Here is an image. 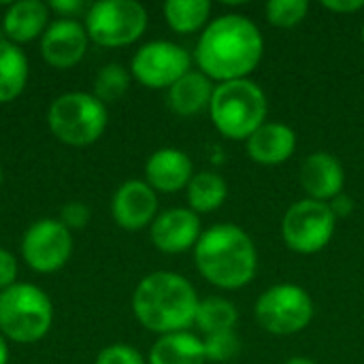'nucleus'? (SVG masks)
Wrapping results in <instances>:
<instances>
[{
  "instance_id": "28",
  "label": "nucleus",
  "mask_w": 364,
  "mask_h": 364,
  "mask_svg": "<svg viewBox=\"0 0 364 364\" xmlns=\"http://www.w3.org/2000/svg\"><path fill=\"white\" fill-rule=\"evenodd\" d=\"M96 364H145L143 356L124 343H115L105 348L98 356H96Z\"/></svg>"
},
{
  "instance_id": "14",
  "label": "nucleus",
  "mask_w": 364,
  "mask_h": 364,
  "mask_svg": "<svg viewBox=\"0 0 364 364\" xmlns=\"http://www.w3.org/2000/svg\"><path fill=\"white\" fill-rule=\"evenodd\" d=\"M200 220L192 209H168L151 222V243L164 254H181L200 239Z\"/></svg>"
},
{
  "instance_id": "35",
  "label": "nucleus",
  "mask_w": 364,
  "mask_h": 364,
  "mask_svg": "<svg viewBox=\"0 0 364 364\" xmlns=\"http://www.w3.org/2000/svg\"><path fill=\"white\" fill-rule=\"evenodd\" d=\"M284 364H316V363H314V360H309V358L296 356V358H290V360H286Z\"/></svg>"
},
{
  "instance_id": "26",
  "label": "nucleus",
  "mask_w": 364,
  "mask_h": 364,
  "mask_svg": "<svg viewBox=\"0 0 364 364\" xmlns=\"http://www.w3.org/2000/svg\"><path fill=\"white\" fill-rule=\"evenodd\" d=\"M307 11V0H271L267 4V19L277 28H292L305 19Z\"/></svg>"
},
{
  "instance_id": "23",
  "label": "nucleus",
  "mask_w": 364,
  "mask_h": 364,
  "mask_svg": "<svg viewBox=\"0 0 364 364\" xmlns=\"http://www.w3.org/2000/svg\"><path fill=\"white\" fill-rule=\"evenodd\" d=\"M209 13H211L209 0H168L164 4L166 23L179 34H190L203 28L205 21L209 19Z\"/></svg>"
},
{
  "instance_id": "33",
  "label": "nucleus",
  "mask_w": 364,
  "mask_h": 364,
  "mask_svg": "<svg viewBox=\"0 0 364 364\" xmlns=\"http://www.w3.org/2000/svg\"><path fill=\"white\" fill-rule=\"evenodd\" d=\"M328 205H331V209H333L335 218H346V215H350V213H352V209H354V200H352L350 196H346V194L335 196Z\"/></svg>"
},
{
  "instance_id": "7",
  "label": "nucleus",
  "mask_w": 364,
  "mask_h": 364,
  "mask_svg": "<svg viewBox=\"0 0 364 364\" xmlns=\"http://www.w3.org/2000/svg\"><path fill=\"white\" fill-rule=\"evenodd\" d=\"M147 11L134 0H100L85 11L87 36L102 47H124L141 38Z\"/></svg>"
},
{
  "instance_id": "12",
  "label": "nucleus",
  "mask_w": 364,
  "mask_h": 364,
  "mask_svg": "<svg viewBox=\"0 0 364 364\" xmlns=\"http://www.w3.org/2000/svg\"><path fill=\"white\" fill-rule=\"evenodd\" d=\"M87 30L77 19H58L47 26L41 38L43 60L53 68L77 66L87 49Z\"/></svg>"
},
{
  "instance_id": "38",
  "label": "nucleus",
  "mask_w": 364,
  "mask_h": 364,
  "mask_svg": "<svg viewBox=\"0 0 364 364\" xmlns=\"http://www.w3.org/2000/svg\"><path fill=\"white\" fill-rule=\"evenodd\" d=\"M363 43H364V26H363Z\"/></svg>"
},
{
  "instance_id": "5",
  "label": "nucleus",
  "mask_w": 364,
  "mask_h": 364,
  "mask_svg": "<svg viewBox=\"0 0 364 364\" xmlns=\"http://www.w3.org/2000/svg\"><path fill=\"white\" fill-rule=\"evenodd\" d=\"M53 322L49 296L32 284H13L0 292V333L15 343L41 341Z\"/></svg>"
},
{
  "instance_id": "6",
  "label": "nucleus",
  "mask_w": 364,
  "mask_h": 364,
  "mask_svg": "<svg viewBox=\"0 0 364 364\" xmlns=\"http://www.w3.org/2000/svg\"><path fill=\"white\" fill-rule=\"evenodd\" d=\"M107 105L85 92L62 94L47 111V124L53 136L73 147H83L98 141L107 128Z\"/></svg>"
},
{
  "instance_id": "21",
  "label": "nucleus",
  "mask_w": 364,
  "mask_h": 364,
  "mask_svg": "<svg viewBox=\"0 0 364 364\" xmlns=\"http://www.w3.org/2000/svg\"><path fill=\"white\" fill-rule=\"evenodd\" d=\"M28 58L11 41L0 43V102L15 100L28 83Z\"/></svg>"
},
{
  "instance_id": "13",
  "label": "nucleus",
  "mask_w": 364,
  "mask_h": 364,
  "mask_svg": "<svg viewBox=\"0 0 364 364\" xmlns=\"http://www.w3.org/2000/svg\"><path fill=\"white\" fill-rule=\"evenodd\" d=\"M158 196L156 190L141 179L124 181L111 203V213L117 226L126 230H141L156 220Z\"/></svg>"
},
{
  "instance_id": "30",
  "label": "nucleus",
  "mask_w": 364,
  "mask_h": 364,
  "mask_svg": "<svg viewBox=\"0 0 364 364\" xmlns=\"http://www.w3.org/2000/svg\"><path fill=\"white\" fill-rule=\"evenodd\" d=\"M17 279V260L9 250L0 247V292L11 288Z\"/></svg>"
},
{
  "instance_id": "15",
  "label": "nucleus",
  "mask_w": 364,
  "mask_h": 364,
  "mask_svg": "<svg viewBox=\"0 0 364 364\" xmlns=\"http://www.w3.org/2000/svg\"><path fill=\"white\" fill-rule=\"evenodd\" d=\"M299 179L303 190L307 192V198L331 203L343 192L346 171L335 156L326 151H316L303 160Z\"/></svg>"
},
{
  "instance_id": "17",
  "label": "nucleus",
  "mask_w": 364,
  "mask_h": 364,
  "mask_svg": "<svg viewBox=\"0 0 364 364\" xmlns=\"http://www.w3.org/2000/svg\"><path fill=\"white\" fill-rule=\"evenodd\" d=\"M296 149V132L277 122H264L250 139H247V154L258 164H282L292 158Z\"/></svg>"
},
{
  "instance_id": "4",
  "label": "nucleus",
  "mask_w": 364,
  "mask_h": 364,
  "mask_svg": "<svg viewBox=\"0 0 364 364\" xmlns=\"http://www.w3.org/2000/svg\"><path fill=\"white\" fill-rule=\"evenodd\" d=\"M211 119L232 141L250 139L267 119V96L252 79L218 83L211 96Z\"/></svg>"
},
{
  "instance_id": "11",
  "label": "nucleus",
  "mask_w": 364,
  "mask_h": 364,
  "mask_svg": "<svg viewBox=\"0 0 364 364\" xmlns=\"http://www.w3.org/2000/svg\"><path fill=\"white\" fill-rule=\"evenodd\" d=\"M73 252L70 230L60 220L34 222L21 241V256L36 273H55L66 264Z\"/></svg>"
},
{
  "instance_id": "20",
  "label": "nucleus",
  "mask_w": 364,
  "mask_h": 364,
  "mask_svg": "<svg viewBox=\"0 0 364 364\" xmlns=\"http://www.w3.org/2000/svg\"><path fill=\"white\" fill-rule=\"evenodd\" d=\"M205 360L203 341L188 331L162 335L149 352V364H205Z\"/></svg>"
},
{
  "instance_id": "22",
  "label": "nucleus",
  "mask_w": 364,
  "mask_h": 364,
  "mask_svg": "<svg viewBox=\"0 0 364 364\" xmlns=\"http://www.w3.org/2000/svg\"><path fill=\"white\" fill-rule=\"evenodd\" d=\"M228 198V183L222 175L203 171L188 183V205L194 213H211L220 209Z\"/></svg>"
},
{
  "instance_id": "10",
  "label": "nucleus",
  "mask_w": 364,
  "mask_h": 364,
  "mask_svg": "<svg viewBox=\"0 0 364 364\" xmlns=\"http://www.w3.org/2000/svg\"><path fill=\"white\" fill-rule=\"evenodd\" d=\"M190 53L171 41H151L132 58V75L139 83L151 90L171 87L190 73Z\"/></svg>"
},
{
  "instance_id": "36",
  "label": "nucleus",
  "mask_w": 364,
  "mask_h": 364,
  "mask_svg": "<svg viewBox=\"0 0 364 364\" xmlns=\"http://www.w3.org/2000/svg\"><path fill=\"white\" fill-rule=\"evenodd\" d=\"M0 186H2V166H0Z\"/></svg>"
},
{
  "instance_id": "32",
  "label": "nucleus",
  "mask_w": 364,
  "mask_h": 364,
  "mask_svg": "<svg viewBox=\"0 0 364 364\" xmlns=\"http://www.w3.org/2000/svg\"><path fill=\"white\" fill-rule=\"evenodd\" d=\"M322 6L333 13H356L364 9V0H324Z\"/></svg>"
},
{
  "instance_id": "29",
  "label": "nucleus",
  "mask_w": 364,
  "mask_h": 364,
  "mask_svg": "<svg viewBox=\"0 0 364 364\" xmlns=\"http://www.w3.org/2000/svg\"><path fill=\"white\" fill-rule=\"evenodd\" d=\"M60 222L66 228H83L90 222V207L83 203H68L62 209V218Z\"/></svg>"
},
{
  "instance_id": "19",
  "label": "nucleus",
  "mask_w": 364,
  "mask_h": 364,
  "mask_svg": "<svg viewBox=\"0 0 364 364\" xmlns=\"http://www.w3.org/2000/svg\"><path fill=\"white\" fill-rule=\"evenodd\" d=\"M213 90H215V85L211 83V79L205 73L190 70L177 83H173L168 87L166 100H168V107L173 113H177L181 117H190L211 105Z\"/></svg>"
},
{
  "instance_id": "37",
  "label": "nucleus",
  "mask_w": 364,
  "mask_h": 364,
  "mask_svg": "<svg viewBox=\"0 0 364 364\" xmlns=\"http://www.w3.org/2000/svg\"><path fill=\"white\" fill-rule=\"evenodd\" d=\"M2 41H4V38H2V32H0V43H2Z\"/></svg>"
},
{
  "instance_id": "16",
  "label": "nucleus",
  "mask_w": 364,
  "mask_h": 364,
  "mask_svg": "<svg viewBox=\"0 0 364 364\" xmlns=\"http://www.w3.org/2000/svg\"><path fill=\"white\" fill-rule=\"evenodd\" d=\"M194 177L192 160L186 151L175 147L158 149L149 156L145 164V179L156 192L173 194L181 188H188L190 179Z\"/></svg>"
},
{
  "instance_id": "18",
  "label": "nucleus",
  "mask_w": 364,
  "mask_h": 364,
  "mask_svg": "<svg viewBox=\"0 0 364 364\" xmlns=\"http://www.w3.org/2000/svg\"><path fill=\"white\" fill-rule=\"evenodd\" d=\"M49 21V6L41 0L13 2L2 19V32L11 43H28L45 34Z\"/></svg>"
},
{
  "instance_id": "2",
  "label": "nucleus",
  "mask_w": 364,
  "mask_h": 364,
  "mask_svg": "<svg viewBox=\"0 0 364 364\" xmlns=\"http://www.w3.org/2000/svg\"><path fill=\"white\" fill-rule=\"evenodd\" d=\"M198 294L194 286L171 271L143 277L132 294L136 320L151 333L171 335L188 331L196 320Z\"/></svg>"
},
{
  "instance_id": "3",
  "label": "nucleus",
  "mask_w": 364,
  "mask_h": 364,
  "mask_svg": "<svg viewBox=\"0 0 364 364\" xmlns=\"http://www.w3.org/2000/svg\"><path fill=\"white\" fill-rule=\"evenodd\" d=\"M198 273L218 288L239 290L247 286L258 267L252 237L235 224H218L205 230L194 245Z\"/></svg>"
},
{
  "instance_id": "31",
  "label": "nucleus",
  "mask_w": 364,
  "mask_h": 364,
  "mask_svg": "<svg viewBox=\"0 0 364 364\" xmlns=\"http://www.w3.org/2000/svg\"><path fill=\"white\" fill-rule=\"evenodd\" d=\"M49 9L58 11L64 19H70L73 15L81 13L85 9V4L81 0H53V2H49Z\"/></svg>"
},
{
  "instance_id": "25",
  "label": "nucleus",
  "mask_w": 364,
  "mask_h": 364,
  "mask_svg": "<svg viewBox=\"0 0 364 364\" xmlns=\"http://www.w3.org/2000/svg\"><path fill=\"white\" fill-rule=\"evenodd\" d=\"M128 87H130V73L122 64L111 62L98 70L94 81V96L102 105H107L119 100L128 92Z\"/></svg>"
},
{
  "instance_id": "34",
  "label": "nucleus",
  "mask_w": 364,
  "mask_h": 364,
  "mask_svg": "<svg viewBox=\"0 0 364 364\" xmlns=\"http://www.w3.org/2000/svg\"><path fill=\"white\" fill-rule=\"evenodd\" d=\"M6 360H9V348H6L4 337L0 335V364H6Z\"/></svg>"
},
{
  "instance_id": "9",
  "label": "nucleus",
  "mask_w": 364,
  "mask_h": 364,
  "mask_svg": "<svg viewBox=\"0 0 364 364\" xmlns=\"http://www.w3.org/2000/svg\"><path fill=\"white\" fill-rule=\"evenodd\" d=\"M337 218L328 203L303 198L294 203L282 222V235L286 245L296 254L322 252L335 235Z\"/></svg>"
},
{
  "instance_id": "1",
  "label": "nucleus",
  "mask_w": 364,
  "mask_h": 364,
  "mask_svg": "<svg viewBox=\"0 0 364 364\" xmlns=\"http://www.w3.org/2000/svg\"><path fill=\"white\" fill-rule=\"evenodd\" d=\"M264 41L258 26L239 13L215 17L196 43V64L200 73L220 83L247 79L260 64Z\"/></svg>"
},
{
  "instance_id": "8",
  "label": "nucleus",
  "mask_w": 364,
  "mask_h": 364,
  "mask_svg": "<svg viewBox=\"0 0 364 364\" xmlns=\"http://www.w3.org/2000/svg\"><path fill=\"white\" fill-rule=\"evenodd\" d=\"M256 320L273 335H294L305 331L314 320V301L296 284H277L256 301Z\"/></svg>"
},
{
  "instance_id": "24",
  "label": "nucleus",
  "mask_w": 364,
  "mask_h": 364,
  "mask_svg": "<svg viewBox=\"0 0 364 364\" xmlns=\"http://www.w3.org/2000/svg\"><path fill=\"white\" fill-rule=\"evenodd\" d=\"M237 320H239V314H237V307L230 301L220 299V296H209V299L198 303L194 324L205 335H213V333L235 331Z\"/></svg>"
},
{
  "instance_id": "27",
  "label": "nucleus",
  "mask_w": 364,
  "mask_h": 364,
  "mask_svg": "<svg viewBox=\"0 0 364 364\" xmlns=\"http://www.w3.org/2000/svg\"><path fill=\"white\" fill-rule=\"evenodd\" d=\"M205 356L211 363H226L232 360L241 352V341L235 331H224V333H213L205 335L203 339Z\"/></svg>"
}]
</instances>
